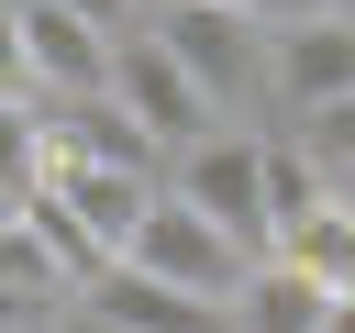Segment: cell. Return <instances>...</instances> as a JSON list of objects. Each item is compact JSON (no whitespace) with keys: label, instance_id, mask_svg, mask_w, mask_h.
<instances>
[{"label":"cell","instance_id":"obj_1","mask_svg":"<svg viewBox=\"0 0 355 333\" xmlns=\"http://www.w3.org/2000/svg\"><path fill=\"white\" fill-rule=\"evenodd\" d=\"M133 22L178 56V78H189L222 122H244V111L266 100V22H255L244 0H144Z\"/></svg>","mask_w":355,"mask_h":333},{"label":"cell","instance_id":"obj_2","mask_svg":"<svg viewBox=\"0 0 355 333\" xmlns=\"http://www.w3.org/2000/svg\"><path fill=\"white\" fill-rule=\"evenodd\" d=\"M122 266H144V278H166V289H189V300H211V311H222V300L244 289V266H255V255H244L222 222H200V211L155 178V200H144V211H133V233H122Z\"/></svg>","mask_w":355,"mask_h":333},{"label":"cell","instance_id":"obj_3","mask_svg":"<svg viewBox=\"0 0 355 333\" xmlns=\"http://www.w3.org/2000/svg\"><path fill=\"white\" fill-rule=\"evenodd\" d=\"M200 222H222L244 255H266V178H255V133H233V122H211L200 144H178L166 166H155Z\"/></svg>","mask_w":355,"mask_h":333},{"label":"cell","instance_id":"obj_4","mask_svg":"<svg viewBox=\"0 0 355 333\" xmlns=\"http://www.w3.org/2000/svg\"><path fill=\"white\" fill-rule=\"evenodd\" d=\"M111 100L144 122V144H155V155H178V144H200V133L222 122V111L178 78V56H166L144 22H122V33H111Z\"/></svg>","mask_w":355,"mask_h":333},{"label":"cell","instance_id":"obj_5","mask_svg":"<svg viewBox=\"0 0 355 333\" xmlns=\"http://www.w3.org/2000/svg\"><path fill=\"white\" fill-rule=\"evenodd\" d=\"M11 44H22V89L33 100H89L111 89V33L55 11V0H11Z\"/></svg>","mask_w":355,"mask_h":333},{"label":"cell","instance_id":"obj_6","mask_svg":"<svg viewBox=\"0 0 355 333\" xmlns=\"http://www.w3.org/2000/svg\"><path fill=\"white\" fill-rule=\"evenodd\" d=\"M33 189L100 244V255H122V233H133V211L155 200V166H89V155H44L33 166Z\"/></svg>","mask_w":355,"mask_h":333},{"label":"cell","instance_id":"obj_7","mask_svg":"<svg viewBox=\"0 0 355 333\" xmlns=\"http://www.w3.org/2000/svg\"><path fill=\"white\" fill-rule=\"evenodd\" d=\"M355 78V22L333 11V22H266V100L300 122V111H322L333 89Z\"/></svg>","mask_w":355,"mask_h":333},{"label":"cell","instance_id":"obj_8","mask_svg":"<svg viewBox=\"0 0 355 333\" xmlns=\"http://www.w3.org/2000/svg\"><path fill=\"white\" fill-rule=\"evenodd\" d=\"M67 300H89V311H111L122 333H233V322H222L211 300H189V289H166V278H144V266H122V255H111V266H89V278H78Z\"/></svg>","mask_w":355,"mask_h":333},{"label":"cell","instance_id":"obj_9","mask_svg":"<svg viewBox=\"0 0 355 333\" xmlns=\"http://www.w3.org/2000/svg\"><path fill=\"white\" fill-rule=\"evenodd\" d=\"M322 311H333V289H322L311 266H288V255H255V266H244V289L222 300V322H233V333H311Z\"/></svg>","mask_w":355,"mask_h":333},{"label":"cell","instance_id":"obj_10","mask_svg":"<svg viewBox=\"0 0 355 333\" xmlns=\"http://www.w3.org/2000/svg\"><path fill=\"white\" fill-rule=\"evenodd\" d=\"M255 178H266V244L288 233V222H311L322 200H333V166L300 144V133H255Z\"/></svg>","mask_w":355,"mask_h":333},{"label":"cell","instance_id":"obj_11","mask_svg":"<svg viewBox=\"0 0 355 333\" xmlns=\"http://www.w3.org/2000/svg\"><path fill=\"white\" fill-rule=\"evenodd\" d=\"M33 166H44V100L0 89V189H33Z\"/></svg>","mask_w":355,"mask_h":333},{"label":"cell","instance_id":"obj_12","mask_svg":"<svg viewBox=\"0 0 355 333\" xmlns=\"http://www.w3.org/2000/svg\"><path fill=\"white\" fill-rule=\"evenodd\" d=\"M288 133H300V144H311V155H322L333 178H355V78H344V89L322 100V111H300Z\"/></svg>","mask_w":355,"mask_h":333},{"label":"cell","instance_id":"obj_13","mask_svg":"<svg viewBox=\"0 0 355 333\" xmlns=\"http://www.w3.org/2000/svg\"><path fill=\"white\" fill-rule=\"evenodd\" d=\"M344 0H255V22H333Z\"/></svg>","mask_w":355,"mask_h":333},{"label":"cell","instance_id":"obj_14","mask_svg":"<svg viewBox=\"0 0 355 333\" xmlns=\"http://www.w3.org/2000/svg\"><path fill=\"white\" fill-rule=\"evenodd\" d=\"M55 11H78V22H100V33H122V22L144 11V0H55Z\"/></svg>","mask_w":355,"mask_h":333},{"label":"cell","instance_id":"obj_15","mask_svg":"<svg viewBox=\"0 0 355 333\" xmlns=\"http://www.w3.org/2000/svg\"><path fill=\"white\" fill-rule=\"evenodd\" d=\"M33 322H44V311H33V300H22L11 278H0V333H33Z\"/></svg>","mask_w":355,"mask_h":333},{"label":"cell","instance_id":"obj_16","mask_svg":"<svg viewBox=\"0 0 355 333\" xmlns=\"http://www.w3.org/2000/svg\"><path fill=\"white\" fill-rule=\"evenodd\" d=\"M0 89H22V44H11V0H0Z\"/></svg>","mask_w":355,"mask_h":333},{"label":"cell","instance_id":"obj_17","mask_svg":"<svg viewBox=\"0 0 355 333\" xmlns=\"http://www.w3.org/2000/svg\"><path fill=\"white\" fill-rule=\"evenodd\" d=\"M311 333H355V300H333V311H322V322H311Z\"/></svg>","mask_w":355,"mask_h":333},{"label":"cell","instance_id":"obj_18","mask_svg":"<svg viewBox=\"0 0 355 333\" xmlns=\"http://www.w3.org/2000/svg\"><path fill=\"white\" fill-rule=\"evenodd\" d=\"M11 222H22V189H0V233H11Z\"/></svg>","mask_w":355,"mask_h":333},{"label":"cell","instance_id":"obj_19","mask_svg":"<svg viewBox=\"0 0 355 333\" xmlns=\"http://www.w3.org/2000/svg\"><path fill=\"white\" fill-rule=\"evenodd\" d=\"M333 189H355V178H333Z\"/></svg>","mask_w":355,"mask_h":333},{"label":"cell","instance_id":"obj_20","mask_svg":"<svg viewBox=\"0 0 355 333\" xmlns=\"http://www.w3.org/2000/svg\"><path fill=\"white\" fill-rule=\"evenodd\" d=\"M344 11H355V0H344Z\"/></svg>","mask_w":355,"mask_h":333},{"label":"cell","instance_id":"obj_21","mask_svg":"<svg viewBox=\"0 0 355 333\" xmlns=\"http://www.w3.org/2000/svg\"><path fill=\"white\" fill-rule=\"evenodd\" d=\"M244 11H255V0H244Z\"/></svg>","mask_w":355,"mask_h":333},{"label":"cell","instance_id":"obj_22","mask_svg":"<svg viewBox=\"0 0 355 333\" xmlns=\"http://www.w3.org/2000/svg\"><path fill=\"white\" fill-rule=\"evenodd\" d=\"M344 22H355V11H344Z\"/></svg>","mask_w":355,"mask_h":333}]
</instances>
